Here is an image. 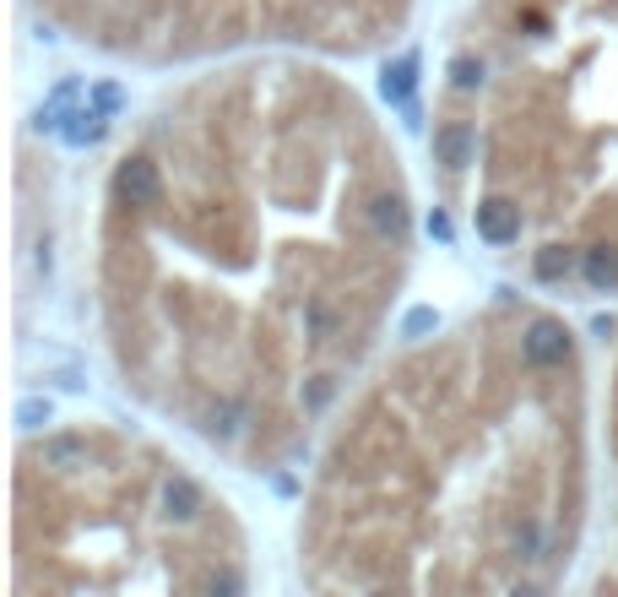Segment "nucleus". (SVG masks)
Here are the masks:
<instances>
[{
    "label": "nucleus",
    "mask_w": 618,
    "mask_h": 597,
    "mask_svg": "<svg viewBox=\"0 0 618 597\" xmlns=\"http://www.w3.org/2000/svg\"><path fill=\"white\" fill-rule=\"evenodd\" d=\"M521 353H526V364H537V370H554V364H564L570 359V331H564V320H532L526 326V337H521Z\"/></svg>",
    "instance_id": "1"
},
{
    "label": "nucleus",
    "mask_w": 618,
    "mask_h": 597,
    "mask_svg": "<svg viewBox=\"0 0 618 597\" xmlns=\"http://www.w3.org/2000/svg\"><path fill=\"white\" fill-rule=\"evenodd\" d=\"M115 190L126 207H157L163 201V174H157L153 157H126L120 174H115Z\"/></svg>",
    "instance_id": "2"
},
{
    "label": "nucleus",
    "mask_w": 618,
    "mask_h": 597,
    "mask_svg": "<svg viewBox=\"0 0 618 597\" xmlns=\"http://www.w3.org/2000/svg\"><path fill=\"white\" fill-rule=\"evenodd\" d=\"M472 223H477V239H488V245H515V239H521V207L504 201V196L477 201Z\"/></svg>",
    "instance_id": "3"
},
{
    "label": "nucleus",
    "mask_w": 618,
    "mask_h": 597,
    "mask_svg": "<svg viewBox=\"0 0 618 597\" xmlns=\"http://www.w3.org/2000/svg\"><path fill=\"white\" fill-rule=\"evenodd\" d=\"M364 218H369V229H375L380 239H391V245L407 239V201H402L396 190H375L369 207H364Z\"/></svg>",
    "instance_id": "4"
},
{
    "label": "nucleus",
    "mask_w": 618,
    "mask_h": 597,
    "mask_svg": "<svg viewBox=\"0 0 618 597\" xmlns=\"http://www.w3.org/2000/svg\"><path fill=\"white\" fill-rule=\"evenodd\" d=\"M201 511H206V494H201V483H195V478H185V472H174V478L163 483V516L185 527V522H195Z\"/></svg>",
    "instance_id": "5"
},
{
    "label": "nucleus",
    "mask_w": 618,
    "mask_h": 597,
    "mask_svg": "<svg viewBox=\"0 0 618 597\" xmlns=\"http://www.w3.org/2000/svg\"><path fill=\"white\" fill-rule=\"evenodd\" d=\"M104 131H109V115H104L98 104L71 109V115H66V126H60V137H66L71 148H93V142H104Z\"/></svg>",
    "instance_id": "6"
},
{
    "label": "nucleus",
    "mask_w": 618,
    "mask_h": 597,
    "mask_svg": "<svg viewBox=\"0 0 618 597\" xmlns=\"http://www.w3.org/2000/svg\"><path fill=\"white\" fill-rule=\"evenodd\" d=\"M413 87H418V55H402L396 66L380 71V98H385V104H407Z\"/></svg>",
    "instance_id": "7"
},
{
    "label": "nucleus",
    "mask_w": 618,
    "mask_h": 597,
    "mask_svg": "<svg viewBox=\"0 0 618 597\" xmlns=\"http://www.w3.org/2000/svg\"><path fill=\"white\" fill-rule=\"evenodd\" d=\"M581 272H586V283H592L597 294L618 289V245H592V250L581 256Z\"/></svg>",
    "instance_id": "8"
},
{
    "label": "nucleus",
    "mask_w": 618,
    "mask_h": 597,
    "mask_svg": "<svg viewBox=\"0 0 618 597\" xmlns=\"http://www.w3.org/2000/svg\"><path fill=\"white\" fill-rule=\"evenodd\" d=\"M435 157H440L445 168H466V163H472V131H466L462 120H451V126L435 131Z\"/></svg>",
    "instance_id": "9"
},
{
    "label": "nucleus",
    "mask_w": 618,
    "mask_h": 597,
    "mask_svg": "<svg viewBox=\"0 0 618 597\" xmlns=\"http://www.w3.org/2000/svg\"><path fill=\"white\" fill-rule=\"evenodd\" d=\"M38 456H44V467H82V461H87V446H82L76 435H49V441L38 446Z\"/></svg>",
    "instance_id": "10"
},
{
    "label": "nucleus",
    "mask_w": 618,
    "mask_h": 597,
    "mask_svg": "<svg viewBox=\"0 0 618 597\" xmlns=\"http://www.w3.org/2000/svg\"><path fill=\"white\" fill-rule=\"evenodd\" d=\"M532 272H537V283H559V278L575 272V256H570L564 245H543L537 261H532Z\"/></svg>",
    "instance_id": "11"
},
{
    "label": "nucleus",
    "mask_w": 618,
    "mask_h": 597,
    "mask_svg": "<svg viewBox=\"0 0 618 597\" xmlns=\"http://www.w3.org/2000/svg\"><path fill=\"white\" fill-rule=\"evenodd\" d=\"M206 430H212V441H234V435L245 430V408H239V402H217Z\"/></svg>",
    "instance_id": "12"
},
{
    "label": "nucleus",
    "mask_w": 618,
    "mask_h": 597,
    "mask_svg": "<svg viewBox=\"0 0 618 597\" xmlns=\"http://www.w3.org/2000/svg\"><path fill=\"white\" fill-rule=\"evenodd\" d=\"M451 87H456V93H477V87H483V60H477V55H456V60H451Z\"/></svg>",
    "instance_id": "13"
},
{
    "label": "nucleus",
    "mask_w": 618,
    "mask_h": 597,
    "mask_svg": "<svg viewBox=\"0 0 618 597\" xmlns=\"http://www.w3.org/2000/svg\"><path fill=\"white\" fill-rule=\"evenodd\" d=\"M305 331L309 337H336V309L325 298H309L305 304Z\"/></svg>",
    "instance_id": "14"
},
{
    "label": "nucleus",
    "mask_w": 618,
    "mask_h": 597,
    "mask_svg": "<svg viewBox=\"0 0 618 597\" xmlns=\"http://www.w3.org/2000/svg\"><path fill=\"white\" fill-rule=\"evenodd\" d=\"M55 419V408H49V397H27L22 408H16V430H44Z\"/></svg>",
    "instance_id": "15"
},
{
    "label": "nucleus",
    "mask_w": 618,
    "mask_h": 597,
    "mask_svg": "<svg viewBox=\"0 0 618 597\" xmlns=\"http://www.w3.org/2000/svg\"><path fill=\"white\" fill-rule=\"evenodd\" d=\"M440 326V315L429 309V304H418V309H407V320H402V337H424V331H435Z\"/></svg>",
    "instance_id": "16"
},
{
    "label": "nucleus",
    "mask_w": 618,
    "mask_h": 597,
    "mask_svg": "<svg viewBox=\"0 0 618 597\" xmlns=\"http://www.w3.org/2000/svg\"><path fill=\"white\" fill-rule=\"evenodd\" d=\"M537 549H543V532H537V522H521V527H515V554H521V560H543Z\"/></svg>",
    "instance_id": "17"
},
{
    "label": "nucleus",
    "mask_w": 618,
    "mask_h": 597,
    "mask_svg": "<svg viewBox=\"0 0 618 597\" xmlns=\"http://www.w3.org/2000/svg\"><path fill=\"white\" fill-rule=\"evenodd\" d=\"M93 104H98L104 115H120V109H126V93H120L115 82H98V87H93Z\"/></svg>",
    "instance_id": "18"
},
{
    "label": "nucleus",
    "mask_w": 618,
    "mask_h": 597,
    "mask_svg": "<svg viewBox=\"0 0 618 597\" xmlns=\"http://www.w3.org/2000/svg\"><path fill=\"white\" fill-rule=\"evenodd\" d=\"M201 587H206V593H223V597L245 593V582H239V576H228V571H212V576H206Z\"/></svg>",
    "instance_id": "19"
},
{
    "label": "nucleus",
    "mask_w": 618,
    "mask_h": 597,
    "mask_svg": "<svg viewBox=\"0 0 618 597\" xmlns=\"http://www.w3.org/2000/svg\"><path fill=\"white\" fill-rule=\"evenodd\" d=\"M305 402H309V408H325V402H331V381H325V375H320V381L305 391Z\"/></svg>",
    "instance_id": "20"
},
{
    "label": "nucleus",
    "mask_w": 618,
    "mask_h": 597,
    "mask_svg": "<svg viewBox=\"0 0 618 597\" xmlns=\"http://www.w3.org/2000/svg\"><path fill=\"white\" fill-rule=\"evenodd\" d=\"M429 234H435V239H451V218H445V212H429Z\"/></svg>",
    "instance_id": "21"
}]
</instances>
